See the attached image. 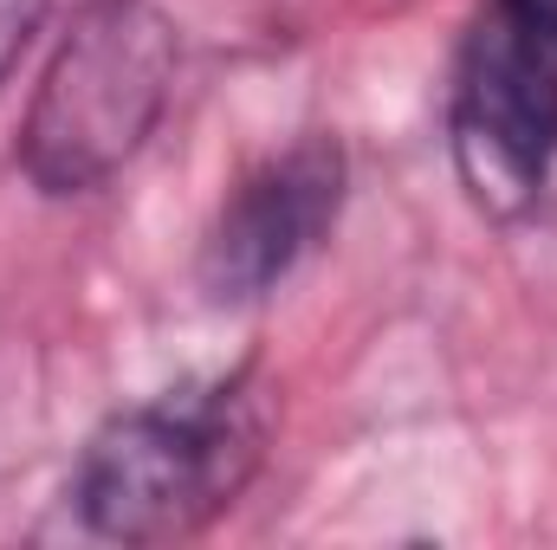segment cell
<instances>
[{"label": "cell", "instance_id": "1", "mask_svg": "<svg viewBox=\"0 0 557 550\" xmlns=\"http://www.w3.org/2000/svg\"><path fill=\"white\" fill-rule=\"evenodd\" d=\"M267 396L247 370L182 383L143 409L111 414L72 473L85 532L111 545H175L208 532L260 473Z\"/></svg>", "mask_w": 557, "mask_h": 550}, {"label": "cell", "instance_id": "5", "mask_svg": "<svg viewBox=\"0 0 557 550\" xmlns=\"http://www.w3.org/2000/svg\"><path fill=\"white\" fill-rule=\"evenodd\" d=\"M46 26V0H0V85L20 65V52L33 46V33Z\"/></svg>", "mask_w": 557, "mask_h": 550}, {"label": "cell", "instance_id": "3", "mask_svg": "<svg viewBox=\"0 0 557 550\" xmlns=\"http://www.w3.org/2000/svg\"><path fill=\"white\" fill-rule=\"evenodd\" d=\"M447 142L493 221L539 208L557 162V0H480L454 59Z\"/></svg>", "mask_w": 557, "mask_h": 550}, {"label": "cell", "instance_id": "4", "mask_svg": "<svg viewBox=\"0 0 557 550\" xmlns=\"http://www.w3.org/2000/svg\"><path fill=\"white\" fill-rule=\"evenodd\" d=\"M344 149L337 137H298L292 149L247 168L227 201L214 208V227L201 240V285L214 304L267 298L298 273V260L337 227L344 208Z\"/></svg>", "mask_w": 557, "mask_h": 550}, {"label": "cell", "instance_id": "2", "mask_svg": "<svg viewBox=\"0 0 557 550\" xmlns=\"http://www.w3.org/2000/svg\"><path fill=\"white\" fill-rule=\"evenodd\" d=\"M175 59L182 46L156 0H91L59 39L20 130V168L33 188H104L156 137L175 91Z\"/></svg>", "mask_w": 557, "mask_h": 550}]
</instances>
